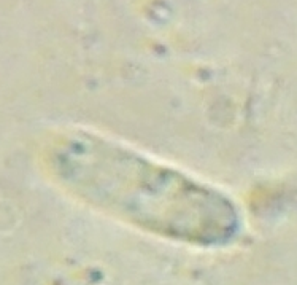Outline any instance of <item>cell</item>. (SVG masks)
I'll return each instance as SVG.
<instances>
[{"mask_svg":"<svg viewBox=\"0 0 297 285\" xmlns=\"http://www.w3.org/2000/svg\"><path fill=\"white\" fill-rule=\"evenodd\" d=\"M62 145L59 172L89 207L199 248L227 247L240 236V209L216 186L91 131Z\"/></svg>","mask_w":297,"mask_h":285,"instance_id":"1","label":"cell"}]
</instances>
